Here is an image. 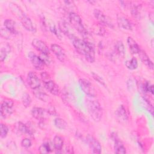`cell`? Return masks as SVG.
I'll return each mask as SVG.
<instances>
[{
	"mask_svg": "<svg viewBox=\"0 0 154 154\" xmlns=\"http://www.w3.org/2000/svg\"><path fill=\"white\" fill-rule=\"evenodd\" d=\"M143 90L145 91L146 92H149L151 94H153V85L152 84H151L150 83L147 82H146L143 86Z\"/></svg>",
	"mask_w": 154,
	"mask_h": 154,
	"instance_id": "31",
	"label": "cell"
},
{
	"mask_svg": "<svg viewBox=\"0 0 154 154\" xmlns=\"http://www.w3.org/2000/svg\"><path fill=\"white\" fill-rule=\"evenodd\" d=\"M117 22L118 26L126 30H131L132 29V25L129 20L123 16V15H117Z\"/></svg>",
	"mask_w": 154,
	"mask_h": 154,
	"instance_id": "15",
	"label": "cell"
},
{
	"mask_svg": "<svg viewBox=\"0 0 154 154\" xmlns=\"http://www.w3.org/2000/svg\"><path fill=\"white\" fill-rule=\"evenodd\" d=\"M64 144L63 139L59 135H55L53 140V146L57 152H59L62 150Z\"/></svg>",
	"mask_w": 154,
	"mask_h": 154,
	"instance_id": "22",
	"label": "cell"
},
{
	"mask_svg": "<svg viewBox=\"0 0 154 154\" xmlns=\"http://www.w3.org/2000/svg\"><path fill=\"white\" fill-rule=\"evenodd\" d=\"M116 117L117 120L122 123H125L128 120V116L125 106L120 105L116 111Z\"/></svg>",
	"mask_w": 154,
	"mask_h": 154,
	"instance_id": "12",
	"label": "cell"
},
{
	"mask_svg": "<svg viewBox=\"0 0 154 154\" xmlns=\"http://www.w3.org/2000/svg\"><path fill=\"white\" fill-rule=\"evenodd\" d=\"M51 49L56 56L57 59H58L61 62H64L66 59V54L64 50L60 45L56 43L52 44L51 45Z\"/></svg>",
	"mask_w": 154,
	"mask_h": 154,
	"instance_id": "13",
	"label": "cell"
},
{
	"mask_svg": "<svg viewBox=\"0 0 154 154\" xmlns=\"http://www.w3.org/2000/svg\"><path fill=\"white\" fill-rule=\"evenodd\" d=\"M51 147L50 144L48 143H43L38 148V152L40 153L45 154L51 152Z\"/></svg>",
	"mask_w": 154,
	"mask_h": 154,
	"instance_id": "28",
	"label": "cell"
},
{
	"mask_svg": "<svg viewBox=\"0 0 154 154\" xmlns=\"http://www.w3.org/2000/svg\"><path fill=\"white\" fill-rule=\"evenodd\" d=\"M59 28H60V30L62 32H63L65 35L68 36L71 40L75 37L73 35V34H72V32L70 31L69 26L66 22H65L64 21L60 22L59 23Z\"/></svg>",
	"mask_w": 154,
	"mask_h": 154,
	"instance_id": "20",
	"label": "cell"
},
{
	"mask_svg": "<svg viewBox=\"0 0 154 154\" xmlns=\"http://www.w3.org/2000/svg\"><path fill=\"white\" fill-rule=\"evenodd\" d=\"M69 21L72 25L84 37H88V33L85 29L81 17L75 12H70L69 15Z\"/></svg>",
	"mask_w": 154,
	"mask_h": 154,
	"instance_id": "4",
	"label": "cell"
},
{
	"mask_svg": "<svg viewBox=\"0 0 154 154\" xmlns=\"http://www.w3.org/2000/svg\"><path fill=\"white\" fill-rule=\"evenodd\" d=\"M22 102L25 107H28L31 103V98L28 93H24L22 97Z\"/></svg>",
	"mask_w": 154,
	"mask_h": 154,
	"instance_id": "29",
	"label": "cell"
},
{
	"mask_svg": "<svg viewBox=\"0 0 154 154\" xmlns=\"http://www.w3.org/2000/svg\"><path fill=\"white\" fill-rule=\"evenodd\" d=\"M127 42L128 46L129 48V49L131 52L133 54H138L140 51L141 50L140 48V46L138 45L137 43V42L131 37H128L127 39Z\"/></svg>",
	"mask_w": 154,
	"mask_h": 154,
	"instance_id": "18",
	"label": "cell"
},
{
	"mask_svg": "<svg viewBox=\"0 0 154 154\" xmlns=\"http://www.w3.org/2000/svg\"><path fill=\"white\" fill-rule=\"evenodd\" d=\"M116 52L120 57H124L125 54V48L123 42L120 40L117 41L114 46Z\"/></svg>",
	"mask_w": 154,
	"mask_h": 154,
	"instance_id": "25",
	"label": "cell"
},
{
	"mask_svg": "<svg viewBox=\"0 0 154 154\" xmlns=\"http://www.w3.org/2000/svg\"><path fill=\"white\" fill-rule=\"evenodd\" d=\"M47 112L50 114V115H53V116H55V115H57V112H56V111L54 108V106H52V107H50L49 108H48V109L47 110Z\"/></svg>",
	"mask_w": 154,
	"mask_h": 154,
	"instance_id": "39",
	"label": "cell"
},
{
	"mask_svg": "<svg viewBox=\"0 0 154 154\" xmlns=\"http://www.w3.org/2000/svg\"><path fill=\"white\" fill-rule=\"evenodd\" d=\"M41 78L43 82H45L51 80L50 76L46 72H43L41 73Z\"/></svg>",
	"mask_w": 154,
	"mask_h": 154,
	"instance_id": "37",
	"label": "cell"
},
{
	"mask_svg": "<svg viewBox=\"0 0 154 154\" xmlns=\"http://www.w3.org/2000/svg\"><path fill=\"white\" fill-rule=\"evenodd\" d=\"M7 54H8V51H7V48L2 47L1 48V54H1L0 56H1V61H3L5 59Z\"/></svg>",
	"mask_w": 154,
	"mask_h": 154,
	"instance_id": "36",
	"label": "cell"
},
{
	"mask_svg": "<svg viewBox=\"0 0 154 154\" xmlns=\"http://www.w3.org/2000/svg\"><path fill=\"white\" fill-rule=\"evenodd\" d=\"M91 75H92L93 78L96 81H97L99 84H102V85H105L104 80H103L99 75H98L97 74H96V73H94V72H92V73H91Z\"/></svg>",
	"mask_w": 154,
	"mask_h": 154,
	"instance_id": "34",
	"label": "cell"
},
{
	"mask_svg": "<svg viewBox=\"0 0 154 154\" xmlns=\"http://www.w3.org/2000/svg\"><path fill=\"white\" fill-rule=\"evenodd\" d=\"M27 81H28V83L29 87L33 90L40 88L41 82H40V81L38 77L35 74V73H34L33 72H29L28 73Z\"/></svg>",
	"mask_w": 154,
	"mask_h": 154,
	"instance_id": "9",
	"label": "cell"
},
{
	"mask_svg": "<svg viewBox=\"0 0 154 154\" xmlns=\"http://www.w3.org/2000/svg\"><path fill=\"white\" fill-rule=\"evenodd\" d=\"M114 140V152L117 154H124L126 153V148L122 142L115 137Z\"/></svg>",
	"mask_w": 154,
	"mask_h": 154,
	"instance_id": "19",
	"label": "cell"
},
{
	"mask_svg": "<svg viewBox=\"0 0 154 154\" xmlns=\"http://www.w3.org/2000/svg\"><path fill=\"white\" fill-rule=\"evenodd\" d=\"M33 94L37 99H40L43 102H48L49 99V96L46 93L40 90V88L36 90H34Z\"/></svg>",
	"mask_w": 154,
	"mask_h": 154,
	"instance_id": "23",
	"label": "cell"
},
{
	"mask_svg": "<svg viewBox=\"0 0 154 154\" xmlns=\"http://www.w3.org/2000/svg\"><path fill=\"white\" fill-rule=\"evenodd\" d=\"M95 18L98 20L100 24L106 25L110 28H113V24L109 19L105 16L102 11L99 9H95L93 12Z\"/></svg>",
	"mask_w": 154,
	"mask_h": 154,
	"instance_id": "7",
	"label": "cell"
},
{
	"mask_svg": "<svg viewBox=\"0 0 154 154\" xmlns=\"http://www.w3.org/2000/svg\"><path fill=\"white\" fill-rule=\"evenodd\" d=\"M45 112L46 111L43 108L40 107H34L31 109V115L32 117L40 121L44 120Z\"/></svg>",
	"mask_w": 154,
	"mask_h": 154,
	"instance_id": "16",
	"label": "cell"
},
{
	"mask_svg": "<svg viewBox=\"0 0 154 154\" xmlns=\"http://www.w3.org/2000/svg\"><path fill=\"white\" fill-rule=\"evenodd\" d=\"M125 66L129 70L136 69L138 67L137 60L135 58L133 57L131 60H129L125 61Z\"/></svg>",
	"mask_w": 154,
	"mask_h": 154,
	"instance_id": "26",
	"label": "cell"
},
{
	"mask_svg": "<svg viewBox=\"0 0 154 154\" xmlns=\"http://www.w3.org/2000/svg\"><path fill=\"white\" fill-rule=\"evenodd\" d=\"M50 30L51 31V32L52 33H54L55 35H56L59 38H61V35H60V34L58 32V31L57 30L56 26H55V25H52L51 26H50Z\"/></svg>",
	"mask_w": 154,
	"mask_h": 154,
	"instance_id": "38",
	"label": "cell"
},
{
	"mask_svg": "<svg viewBox=\"0 0 154 154\" xmlns=\"http://www.w3.org/2000/svg\"><path fill=\"white\" fill-rule=\"evenodd\" d=\"M87 107L90 117L95 122H99L103 115L102 106L96 100H88L87 102Z\"/></svg>",
	"mask_w": 154,
	"mask_h": 154,
	"instance_id": "3",
	"label": "cell"
},
{
	"mask_svg": "<svg viewBox=\"0 0 154 154\" xmlns=\"http://www.w3.org/2000/svg\"><path fill=\"white\" fill-rule=\"evenodd\" d=\"M131 13L133 16H134L136 18L138 17L140 14V10H139V6L137 5H134L131 10Z\"/></svg>",
	"mask_w": 154,
	"mask_h": 154,
	"instance_id": "33",
	"label": "cell"
},
{
	"mask_svg": "<svg viewBox=\"0 0 154 154\" xmlns=\"http://www.w3.org/2000/svg\"><path fill=\"white\" fill-rule=\"evenodd\" d=\"M72 41L76 51L79 54L84 55L88 63H92L95 61V51L92 43L76 37L73 38Z\"/></svg>",
	"mask_w": 154,
	"mask_h": 154,
	"instance_id": "1",
	"label": "cell"
},
{
	"mask_svg": "<svg viewBox=\"0 0 154 154\" xmlns=\"http://www.w3.org/2000/svg\"><path fill=\"white\" fill-rule=\"evenodd\" d=\"M44 87L50 93L54 96H57L60 93V89L58 85L52 80H49L47 82H43Z\"/></svg>",
	"mask_w": 154,
	"mask_h": 154,
	"instance_id": "14",
	"label": "cell"
},
{
	"mask_svg": "<svg viewBox=\"0 0 154 154\" xmlns=\"http://www.w3.org/2000/svg\"><path fill=\"white\" fill-rule=\"evenodd\" d=\"M87 141L90 149L92 150V152L93 153L99 154L101 153L102 146H101L100 143L96 138H94L93 136L88 135L87 137Z\"/></svg>",
	"mask_w": 154,
	"mask_h": 154,
	"instance_id": "11",
	"label": "cell"
},
{
	"mask_svg": "<svg viewBox=\"0 0 154 154\" xmlns=\"http://www.w3.org/2000/svg\"><path fill=\"white\" fill-rule=\"evenodd\" d=\"M138 54L141 61L149 69L152 70L153 69V63L147 54L146 53V52L143 50H140L138 52Z\"/></svg>",
	"mask_w": 154,
	"mask_h": 154,
	"instance_id": "17",
	"label": "cell"
},
{
	"mask_svg": "<svg viewBox=\"0 0 154 154\" xmlns=\"http://www.w3.org/2000/svg\"><path fill=\"white\" fill-rule=\"evenodd\" d=\"M40 57L41 58V59L42 60V61L44 62L45 65H48L50 64L51 63V60L49 57H48V55L46 54H42L40 55Z\"/></svg>",
	"mask_w": 154,
	"mask_h": 154,
	"instance_id": "35",
	"label": "cell"
},
{
	"mask_svg": "<svg viewBox=\"0 0 154 154\" xmlns=\"http://www.w3.org/2000/svg\"><path fill=\"white\" fill-rule=\"evenodd\" d=\"M28 57L29 60L32 64L33 67L38 70H40L43 69L45 66V63L40 57V56L37 55L32 52H30L28 54Z\"/></svg>",
	"mask_w": 154,
	"mask_h": 154,
	"instance_id": "8",
	"label": "cell"
},
{
	"mask_svg": "<svg viewBox=\"0 0 154 154\" xmlns=\"http://www.w3.org/2000/svg\"><path fill=\"white\" fill-rule=\"evenodd\" d=\"M10 5L11 11L16 14L19 19H20L23 26L28 31L32 32H35V28L30 18L26 16V14L17 5V4L10 3Z\"/></svg>",
	"mask_w": 154,
	"mask_h": 154,
	"instance_id": "2",
	"label": "cell"
},
{
	"mask_svg": "<svg viewBox=\"0 0 154 154\" xmlns=\"http://www.w3.org/2000/svg\"><path fill=\"white\" fill-rule=\"evenodd\" d=\"M16 128L19 132L22 134H29V135H31L32 134V132L31 131V130L27 126H26L25 124H23L22 122L17 123V124L16 125Z\"/></svg>",
	"mask_w": 154,
	"mask_h": 154,
	"instance_id": "24",
	"label": "cell"
},
{
	"mask_svg": "<svg viewBox=\"0 0 154 154\" xmlns=\"http://www.w3.org/2000/svg\"><path fill=\"white\" fill-rule=\"evenodd\" d=\"M32 45L37 51L40 52L42 54L49 55L50 53L49 49L46 43L42 40L38 38H34L32 40Z\"/></svg>",
	"mask_w": 154,
	"mask_h": 154,
	"instance_id": "10",
	"label": "cell"
},
{
	"mask_svg": "<svg viewBox=\"0 0 154 154\" xmlns=\"http://www.w3.org/2000/svg\"><path fill=\"white\" fill-rule=\"evenodd\" d=\"M0 131H1L0 136L2 138H4L7 136V135L8 134V128L7 126V125H5V124L1 123L0 125Z\"/></svg>",
	"mask_w": 154,
	"mask_h": 154,
	"instance_id": "30",
	"label": "cell"
},
{
	"mask_svg": "<svg viewBox=\"0 0 154 154\" xmlns=\"http://www.w3.org/2000/svg\"><path fill=\"white\" fill-rule=\"evenodd\" d=\"M13 105L14 103L10 99H6L2 102L0 108L1 116L2 118H6L7 116L11 114Z\"/></svg>",
	"mask_w": 154,
	"mask_h": 154,
	"instance_id": "6",
	"label": "cell"
},
{
	"mask_svg": "<svg viewBox=\"0 0 154 154\" xmlns=\"http://www.w3.org/2000/svg\"><path fill=\"white\" fill-rule=\"evenodd\" d=\"M4 26L7 29V30L11 33V34H16L17 32L16 29L15 27V22L11 19H7L5 20L4 22Z\"/></svg>",
	"mask_w": 154,
	"mask_h": 154,
	"instance_id": "21",
	"label": "cell"
},
{
	"mask_svg": "<svg viewBox=\"0 0 154 154\" xmlns=\"http://www.w3.org/2000/svg\"><path fill=\"white\" fill-rule=\"evenodd\" d=\"M79 85L84 91V93L87 96L93 97L96 96V92L94 87L92 85V84L86 79H80L79 80Z\"/></svg>",
	"mask_w": 154,
	"mask_h": 154,
	"instance_id": "5",
	"label": "cell"
},
{
	"mask_svg": "<svg viewBox=\"0 0 154 154\" xmlns=\"http://www.w3.org/2000/svg\"><path fill=\"white\" fill-rule=\"evenodd\" d=\"M31 145H32L31 141L28 138H25L23 139L21 141V146L23 148L28 149V148L30 147L31 146Z\"/></svg>",
	"mask_w": 154,
	"mask_h": 154,
	"instance_id": "32",
	"label": "cell"
},
{
	"mask_svg": "<svg viewBox=\"0 0 154 154\" xmlns=\"http://www.w3.org/2000/svg\"><path fill=\"white\" fill-rule=\"evenodd\" d=\"M55 126L60 129H64L67 126L66 122L61 118H56L54 120Z\"/></svg>",
	"mask_w": 154,
	"mask_h": 154,
	"instance_id": "27",
	"label": "cell"
}]
</instances>
